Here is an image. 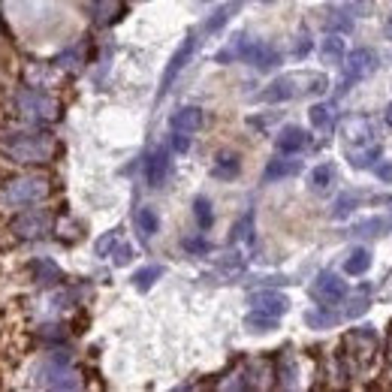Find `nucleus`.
<instances>
[{"instance_id":"nucleus-10","label":"nucleus","mask_w":392,"mask_h":392,"mask_svg":"<svg viewBox=\"0 0 392 392\" xmlns=\"http://www.w3.org/2000/svg\"><path fill=\"white\" fill-rule=\"evenodd\" d=\"M311 145V136H308V130L302 127H283L278 133V139H275V148L281 154H299L302 148Z\"/></svg>"},{"instance_id":"nucleus-30","label":"nucleus","mask_w":392,"mask_h":392,"mask_svg":"<svg viewBox=\"0 0 392 392\" xmlns=\"http://www.w3.org/2000/svg\"><path fill=\"white\" fill-rule=\"evenodd\" d=\"M118 241H121V236H118V233L103 236V238L97 241V253H100V256H109V253L115 251V245H118Z\"/></svg>"},{"instance_id":"nucleus-33","label":"nucleus","mask_w":392,"mask_h":392,"mask_svg":"<svg viewBox=\"0 0 392 392\" xmlns=\"http://www.w3.org/2000/svg\"><path fill=\"white\" fill-rule=\"evenodd\" d=\"M172 148L179 154H187L191 151V133H181V130H175V136H172Z\"/></svg>"},{"instance_id":"nucleus-24","label":"nucleus","mask_w":392,"mask_h":392,"mask_svg":"<svg viewBox=\"0 0 392 392\" xmlns=\"http://www.w3.org/2000/svg\"><path fill=\"white\" fill-rule=\"evenodd\" d=\"M320 55L326 58V61H335V64L344 61V39L341 36H329L326 43L320 46Z\"/></svg>"},{"instance_id":"nucleus-13","label":"nucleus","mask_w":392,"mask_h":392,"mask_svg":"<svg viewBox=\"0 0 392 392\" xmlns=\"http://www.w3.org/2000/svg\"><path fill=\"white\" fill-rule=\"evenodd\" d=\"M299 172H302V160H293V154H287V157L272 160V164L266 166L263 179L266 181H278V179H290V175H299Z\"/></svg>"},{"instance_id":"nucleus-39","label":"nucleus","mask_w":392,"mask_h":392,"mask_svg":"<svg viewBox=\"0 0 392 392\" xmlns=\"http://www.w3.org/2000/svg\"><path fill=\"white\" fill-rule=\"evenodd\" d=\"M386 36H389V39H392V21H389V24H386Z\"/></svg>"},{"instance_id":"nucleus-19","label":"nucleus","mask_w":392,"mask_h":392,"mask_svg":"<svg viewBox=\"0 0 392 392\" xmlns=\"http://www.w3.org/2000/svg\"><path fill=\"white\" fill-rule=\"evenodd\" d=\"M136 226H139V233H142L145 238H151L157 229H160V221H157L154 208H139V211H136Z\"/></svg>"},{"instance_id":"nucleus-12","label":"nucleus","mask_w":392,"mask_h":392,"mask_svg":"<svg viewBox=\"0 0 392 392\" xmlns=\"http://www.w3.org/2000/svg\"><path fill=\"white\" fill-rule=\"evenodd\" d=\"M253 311H260V314H268V317H281L283 311H287V296H281V293H272V290H266V293H256L253 299H251Z\"/></svg>"},{"instance_id":"nucleus-37","label":"nucleus","mask_w":392,"mask_h":392,"mask_svg":"<svg viewBox=\"0 0 392 392\" xmlns=\"http://www.w3.org/2000/svg\"><path fill=\"white\" fill-rule=\"evenodd\" d=\"M383 118H386V124H389V127H392V103H389V106H386V115H383Z\"/></svg>"},{"instance_id":"nucleus-3","label":"nucleus","mask_w":392,"mask_h":392,"mask_svg":"<svg viewBox=\"0 0 392 392\" xmlns=\"http://www.w3.org/2000/svg\"><path fill=\"white\" fill-rule=\"evenodd\" d=\"M9 106H12V115L28 121V124H34V121L36 124H43V121L58 118V112H61L58 100L51 97V94L39 91V88H19L9 97Z\"/></svg>"},{"instance_id":"nucleus-16","label":"nucleus","mask_w":392,"mask_h":392,"mask_svg":"<svg viewBox=\"0 0 392 392\" xmlns=\"http://www.w3.org/2000/svg\"><path fill=\"white\" fill-rule=\"evenodd\" d=\"M238 172H241V164H238L236 154H221L218 164L211 166V175H214V179H221V181H233Z\"/></svg>"},{"instance_id":"nucleus-32","label":"nucleus","mask_w":392,"mask_h":392,"mask_svg":"<svg viewBox=\"0 0 392 392\" xmlns=\"http://www.w3.org/2000/svg\"><path fill=\"white\" fill-rule=\"evenodd\" d=\"M64 335H66V332H64V326H43V329L36 332L39 341H61Z\"/></svg>"},{"instance_id":"nucleus-14","label":"nucleus","mask_w":392,"mask_h":392,"mask_svg":"<svg viewBox=\"0 0 392 392\" xmlns=\"http://www.w3.org/2000/svg\"><path fill=\"white\" fill-rule=\"evenodd\" d=\"M172 130H181V133H196L202 127V109L196 106H187V109H179L172 115Z\"/></svg>"},{"instance_id":"nucleus-40","label":"nucleus","mask_w":392,"mask_h":392,"mask_svg":"<svg viewBox=\"0 0 392 392\" xmlns=\"http://www.w3.org/2000/svg\"><path fill=\"white\" fill-rule=\"evenodd\" d=\"M0 338H4V329H0Z\"/></svg>"},{"instance_id":"nucleus-20","label":"nucleus","mask_w":392,"mask_h":392,"mask_svg":"<svg viewBox=\"0 0 392 392\" xmlns=\"http://www.w3.org/2000/svg\"><path fill=\"white\" fill-rule=\"evenodd\" d=\"M241 6V0H233V4H226V6H221L218 12H214V16L208 19V24H206V31L208 34H218L221 28H223V24L229 21V16H233V12Z\"/></svg>"},{"instance_id":"nucleus-23","label":"nucleus","mask_w":392,"mask_h":392,"mask_svg":"<svg viewBox=\"0 0 392 392\" xmlns=\"http://www.w3.org/2000/svg\"><path fill=\"white\" fill-rule=\"evenodd\" d=\"M194 214H196L199 229H211V223H214V211H211V202H208L206 196H199V199L194 202Z\"/></svg>"},{"instance_id":"nucleus-28","label":"nucleus","mask_w":392,"mask_h":392,"mask_svg":"<svg viewBox=\"0 0 392 392\" xmlns=\"http://www.w3.org/2000/svg\"><path fill=\"white\" fill-rule=\"evenodd\" d=\"M356 206H359V196H356V194H341V196L335 199V211H332V218L341 221V218H347V214L353 211Z\"/></svg>"},{"instance_id":"nucleus-2","label":"nucleus","mask_w":392,"mask_h":392,"mask_svg":"<svg viewBox=\"0 0 392 392\" xmlns=\"http://www.w3.org/2000/svg\"><path fill=\"white\" fill-rule=\"evenodd\" d=\"M51 181L43 175H21L19 166H12L6 175H0V211H21L51 196Z\"/></svg>"},{"instance_id":"nucleus-36","label":"nucleus","mask_w":392,"mask_h":392,"mask_svg":"<svg viewBox=\"0 0 392 392\" xmlns=\"http://www.w3.org/2000/svg\"><path fill=\"white\" fill-rule=\"evenodd\" d=\"M350 9H353L356 16H365V12H371V0H350Z\"/></svg>"},{"instance_id":"nucleus-38","label":"nucleus","mask_w":392,"mask_h":392,"mask_svg":"<svg viewBox=\"0 0 392 392\" xmlns=\"http://www.w3.org/2000/svg\"><path fill=\"white\" fill-rule=\"evenodd\" d=\"M4 100H6V88H0V106H4Z\"/></svg>"},{"instance_id":"nucleus-8","label":"nucleus","mask_w":392,"mask_h":392,"mask_svg":"<svg viewBox=\"0 0 392 392\" xmlns=\"http://www.w3.org/2000/svg\"><path fill=\"white\" fill-rule=\"evenodd\" d=\"M241 58L253 64L256 70H272V66L281 64V55L266 43H241Z\"/></svg>"},{"instance_id":"nucleus-22","label":"nucleus","mask_w":392,"mask_h":392,"mask_svg":"<svg viewBox=\"0 0 392 392\" xmlns=\"http://www.w3.org/2000/svg\"><path fill=\"white\" fill-rule=\"evenodd\" d=\"M308 118H311V124H314L317 130H332V109H329V106H323V103L311 106Z\"/></svg>"},{"instance_id":"nucleus-7","label":"nucleus","mask_w":392,"mask_h":392,"mask_svg":"<svg viewBox=\"0 0 392 392\" xmlns=\"http://www.w3.org/2000/svg\"><path fill=\"white\" fill-rule=\"evenodd\" d=\"M194 49H196V36L191 34L184 39V43L179 46V51L172 55V61H169V66H166V73H164V79H160V94H166L169 91V85L175 82V76H179L181 70H184V64L191 61V55H194Z\"/></svg>"},{"instance_id":"nucleus-25","label":"nucleus","mask_w":392,"mask_h":392,"mask_svg":"<svg viewBox=\"0 0 392 392\" xmlns=\"http://www.w3.org/2000/svg\"><path fill=\"white\" fill-rule=\"evenodd\" d=\"M332 179H335L332 164H323V166H317L314 172H311V187H314V191H326V187L332 184Z\"/></svg>"},{"instance_id":"nucleus-4","label":"nucleus","mask_w":392,"mask_h":392,"mask_svg":"<svg viewBox=\"0 0 392 392\" xmlns=\"http://www.w3.org/2000/svg\"><path fill=\"white\" fill-rule=\"evenodd\" d=\"M6 233L16 241H34V238H46L55 229V214L46 208H21L4 223Z\"/></svg>"},{"instance_id":"nucleus-15","label":"nucleus","mask_w":392,"mask_h":392,"mask_svg":"<svg viewBox=\"0 0 392 392\" xmlns=\"http://www.w3.org/2000/svg\"><path fill=\"white\" fill-rule=\"evenodd\" d=\"M28 268H31L34 281H36V283H46V287H49V283H61V281H64V272H61V268L51 263V260H34Z\"/></svg>"},{"instance_id":"nucleus-17","label":"nucleus","mask_w":392,"mask_h":392,"mask_svg":"<svg viewBox=\"0 0 392 392\" xmlns=\"http://www.w3.org/2000/svg\"><path fill=\"white\" fill-rule=\"evenodd\" d=\"M94 16H97L100 24H112L124 16V6H121V0H94Z\"/></svg>"},{"instance_id":"nucleus-31","label":"nucleus","mask_w":392,"mask_h":392,"mask_svg":"<svg viewBox=\"0 0 392 392\" xmlns=\"http://www.w3.org/2000/svg\"><path fill=\"white\" fill-rule=\"evenodd\" d=\"M181 245H184L187 253H208V251H211V245H208L206 238H184Z\"/></svg>"},{"instance_id":"nucleus-18","label":"nucleus","mask_w":392,"mask_h":392,"mask_svg":"<svg viewBox=\"0 0 392 392\" xmlns=\"http://www.w3.org/2000/svg\"><path fill=\"white\" fill-rule=\"evenodd\" d=\"M371 268V253L365 251V248H356L353 253L347 256V263H344V272L347 275H365Z\"/></svg>"},{"instance_id":"nucleus-27","label":"nucleus","mask_w":392,"mask_h":392,"mask_svg":"<svg viewBox=\"0 0 392 392\" xmlns=\"http://www.w3.org/2000/svg\"><path fill=\"white\" fill-rule=\"evenodd\" d=\"M305 320H308V326H314V329H323V326H335L338 320V314H332V311H308L305 314Z\"/></svg>"},{"instance_id":"nucleus-9","label":"nucleus","mask_w":392,"mask_h":392,"mask_svg":"<svg viewBox=\"0 0 392 392\" xmlns=\"http://www.w3.org/2000/svg\"><path fill=\"white\" fill-rule=\"evenodd\" d=\"M169 148H157V151L148 157L145 164V179L151 187H164V181L169 179V169H172V160H169Z\"/></svg>"},{"instance_id":"nucleus-5","label":"nucleus","mask_w":392,"mask_h":392,"mask_svg":"<svg viewBox=\"0 0 392 392\" xmlns=\"http://www.w3.org/2000/svg\"><path fill=\"white\" fill-rule=\"evenodd\" d=\"M377 64H381V58H377V51L374 49H356V51H350V55L344 58V70H347V76H344V85H341V91H347V85L350 82H362L365 76H371L374 70H377Z\"/></svg>"},{"instance_id":"nucleus-1","label":"nucleus","mask_w":392,"mask_h":392,"mask_svg":"<svg viewBox=\"0 0 392 392\" xmlns=\"http://www.w3.org/2000/svg\"><path fill=\"white\" fill-rule=\"evenodd\" d=\"M58 145L46 130H19L0 124V154H4L12 166H34V164H49L55 160Z\"/></svg>"},{"instance_id":"nucleus-34","label":"nucleus","mask_w":392,"mask_h":392,"mask_svg":"<svg viewBox=\"0 0 392 392\" xmlns=\"http://www.w3.org/2000/svg\"><path fill=\"white\" fill-rule=\"evenodd\" d=\"M109 256H112V260H115L118 266H127V263L133 260V248H130V245H121V248H118V251H112Z\"/></svg>"},{"instance_id":"nucleus-11","label":"nucleus","mask_w":392,"mask_h":392,"mask_svg":"<svg viewBox=\"0 0 392 392\" xmlns=\"http://www.w3.org/2000/svg\"><path fill=\"white\" fill-rule=\"evenodd\" d=\"M296 79H299V76H281V79H275V82L260 94V100H263V103H283V100L299 97L302 91H299V88H293V85H296Z\"/></svg>"},{"instance_id":"nucleus-21","label":"nucleus","mask_w":392,"mask_h":392,"mask_svg":"<svg viewBox=\"0 0 392 392\" xmlns=\"http://www.w3.org/2000/svg\"><path fill=\"white\" fill-rule=\"evenodd\" d=\"M383 157V151H381V145H371L368 151H350V164H353L356 169H371L374 166V160H381Z\"/></svg>"},{"instance_id":"nucleus-6","label":"nucleus","mask_w":392,"mask_h":392,"mask_svg":"<svg viewBox=\"0 0 392 392\" xmlns=\"http://www.w3.org/2000/svg\"><path fill=\"white\" fill-rule=\"evenodd\" d=\"M311 296L320 302V308H329V305H338L347 296V281H341L335 272H323L314 287H311Z\"/></svg>"},{"instance_id":"nucleus-35","label":"nucleus","mask_w":392,"mask_h":392,"mask_svg":"<svg viewBox=\"0 0 392 392\" xmlns=\"http://www.w3.org/2000/svg\"><path fill=\"white\" fill-rule=\"evenodd\" d=\"M374 172H377V179H381L383 184L392 181V164H383V160H381V166H374Z\"/></svg>"},{"instance_id":"nucleus-29","label":"nucleus","mask_w":392,"mask_h":392,"mask_svg":"<svg viewBox=\"0 0 392 392\" xmlns=\"http://www.w3.org/2000/svg\"><path fill=\"white\" fill-rule=\"evenodd\" d=\"M248 326L253 332H268V329L278 326V317H268V314H260V311H251V314H248Z\"/></svg>"},{"instance_id":"nucleus-26","label":"nucleus","mask_w":392,"mask_h":392,"mask_svg":"<svg viewBox=\"0 0 392 392\" xmlns=\"http://www.w3.org/2000/svg\"><path fill=\"white\" fill-rule=\"evenodd\" d=\"M160 275H164V268H160V266H145V268H139V272L133 275V283H136V290H148Z\"/></svg>"}]
</instances>
